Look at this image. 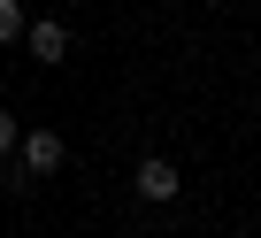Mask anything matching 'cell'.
<instances>
[{"label": "cell", "instance_id": "obj_2", "mask_svg": "<svg viewBox=\"0 0 261 238\" xmlns=\"http://www.w3.org/2000/svg\"><path fill=\"white\" fill-rule=\"evenodd\" d=\"M130 192H139V200H177L185 184H177V169H169L162 154H146V162H139V177H130Z\"/></svg>", "mask_w": 261, "mask_h": 238}, {"label": "cell", "instance_id": "obj_3", "mask_svg": "<svg viewBox=\"0 0 261 238\" xmlns=\"http://www.w3.org/2000/svg\"><path fill=\"white\" fill-rule=\"evenodd\" d=\"M31 62H69V23H23Z\"/></svg>", "mask_w": 261, "mask_h": 238}, {"label": "cell", "instance_id": "obj_5", "mask_svg": "<svg viewBox=\"0 0 261 238\" xmlns=\"http://www.w3.org/2000/svg\"><path fill=\"white\" fill-rule=\"evenodd\" d=\"M16 139H23V131H16V115H8V108H0V154H8Z\"/></svg>", "mask_w": 261, "mask_h": 238}, {"label": "cell", "instance_id": "obj_1", "mask_svg": "<svg viewBox=\"0 0 261 238\" xmlns=\"http://www.w3.org/2000/svg\"><path fill=\"white\" fill-rule=\"evenodd\" d=\"M16 146H23V177H54V169L69 162L62 131H31V139H16Z\"/></svg>", "mask_w": 261, "mask_h": 238}, {"label": "cell", "instance_id": "obj_4", "mask_svg": "<svg viewBox=\"0 0 261 238\" xmlns=\"http://www.w3.org/2000/svg\"><path fill=\"white\" fill-rule=\"evenodd\" d=\"M23 39V0H0V46Z\"/></svg>", "mask_w": 261, "mask_h": 238}]
</instances>
